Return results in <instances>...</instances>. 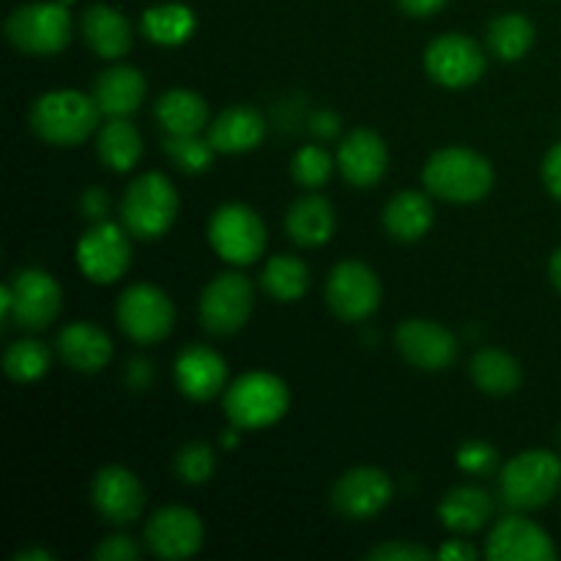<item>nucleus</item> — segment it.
<instances>
[{
	"label": "nucleus",
	"mask_w": 561,
	"mask_h": 561,
	"mask_svg": "<svg viewBox=\"0 0 561 561\" xmlns=\"http://www.w3.org/2000/svg\"><path fill=\"white\" fill-rule=\"evenodd\" d=\"M93 559L96 561H137L140 559V546H137V542L126 535L104 537V540L96 546V551H93Z\"/></svg>",
	"instance_id": "obj_40"
},
{
	"label": "nucleus",
	"mask_w": 561,
	"mask_h": 561,
	"mask_svg": "<svg viewBox=\"0 0 561 561\" xmlns=\"http://www.w3.org/2000/svg\"><path fill=\"white\" fill-rule=\"evenodd\" d=\"M82 38L99 58H124L131 49V25L118 9L91 5L82 14Z\"/></svg>",
	"instance_id": "obj_23"
},
{
	"label": "nucleus",
	"mask_w": 561,
	"mask_h": 561,
	"mask_svg": "<svg viewBox=\"0 0 561 561\" xmlns=\"http://www.w3.org/2000/svg\"><path fill=\"white\" fill-rule=\"evenodd\" d=\"M367 559L370 561H431L433 553L427 551V548L416 546V542H383V546L373 548L370 553H367Z\"/></svg>",
	"instance_id": "obj_39"
},
{
	"label": "nucleus",
	"mask_w": 561,
	"mask_h": 561,
	"mask_svg": "<svg viewBox=\"0 0 561 561\" xmlns=\"http://www.w3.org/2000/svg\"><path fill=\"white\" fill-rule=\"evenodd\" d=\"M60 299L64 294L53 274L42 268H25L14 274V279L3 288V318L14 321L16 327L38 332L58 318Z\"/></svg>",
	"instance_id": "obj_6"
},
{
	"label": "nucleus",
	"mask_w": 561,
	"mask_h": 561,
	"mask_svg": "<svg viewBox=\"0 0 561 561\" xmlns=\"http://www.w3.org/2000/svg\"><path fill=\"white\" fill-rule=\"evenodd\" d=\"M485 66L480 44L463 33H444L425 53L427 75L444 88L474 85L485 75Z\"/></svg>",
	"instance_id": "obj_12"
},
{
	"label": "nucleus",
	"mask_w": 561,
	"mask_h": 561,
	"mask_svg": "<svg viewBox=\"0 0 561 561\" xmlns=\"http://www.w3.org/2000/svg\"><path fill=\"white\" fill-rule=\"evenodd\" d=\"M175 310L168 294L153 285H131L118 299V323L126 337L140 345H153L164 340L173 329Z\"/></svg>",
	"instance_id": "obj_10"
},
{
	"label": "nucleus",
	"mask_w": 561,
	"mask_h": 561,
	"mask_svg": "<svg viewBox=\"0 0 561 561\" xmlns=\"http://www.w3.org/2000/svg\"><path fill=\"white\" fill-rule=\"evenodd\" d=\"M488 559L491 561H553L557 548L551 537L531 520L510 515L496 524L488 537Z\"/></svg>",
	"instance_id": "obj_18"
},
{
	"label": "nucleus",
	"mask_w": 561,
	"mask_h": 561,
	"mask_svg": "<svg viewBox=\"0 0 561 561\" xmlns=\"http://www.w3.org/2000/svg\"><path fill=\"white\" fill-rule=\"evenodd\" d=\"M96 99L80 91H49L31 107V126L49 146H80L99 124Z\"/></svg>",
	"instance_id": "obj_1"
},
{
	"label": "nucleus",
	"mask_w": 561,
	"mask_h": 561,
	"mask_svg": "<svg viewBox=\"0 0 561 561\" xmlns=\"http://www.w3.org/2000/svg\"><path fill=\"white\" fill-rule=\"evenodd\" d=\"M327 305L343 321H365L381 305V283L365 263L345 261L327 279Z\"/></svg>",
	"instance_id": "obj_11"
},
{
	"label": "nucleus",
	"mask_w": 561,
	"mask_h": 561,
	"mask_svg": "<svg viewBox=\"0 0 561 561\" xmlns=\"http://www.w3.org/2000/svg\"><path fill=\"white\" fill-rule=\"evenodd\" d=\"M146 540L159 559H190L203 546V524L192 510L162 507L148 520Z\"/></svg>",
	"instance_id": "obj_16"
},
{
	"label": "nucleus",
	"mask_w": 561,
	"mask_h": 561,
	"mask_svg": "<svg viewBox=\"0 0 561 561\" xmlns=\"http://www.w3.org/2000/svg\"><path fill=\"white\" fill-rule=\"evenodd\" d=\"M91 502L96 513L107 524L126 526L135 518H140L146 507V491L140 480L124 466H104L91 485Z\"/></svg>",
	"instance_id": "obj_15"
},
{
	"label": "nucleus",
	"mask_w": 561,
	"mask_h": 561,
	"mask_svg": "<svg viewBox=\"0 0 561 561\" xmlns=\"http://www.w3.org/2000/svg\"><path fill=\"white\" fill-rule=\"evenodd\" d=\"M337 164L348 184L367 190V186L378 184V181L383 179V173H387V146H383V140L376 131L356 129L351 131L343 140V146H340Z\"/></svg>",
	"instance_id": "obj_20"
},
{
	"label": "nucleus",
	"mask_w": 561,
	"mask_h": 561,
	"mask_svg": "<svg viewBox=\"0 0 561 561\" xmlns=\"http://www.w3.org/2000/svg\"><path fill=\"white\" fill-rule=\"evenodd\" d=\"M425 186L442 201L474 203L491 192L493 168L485 157L469 148H444L427 159Z\"/></svg>",
	"instance_id": "obj_2"
},
{
	"label": "nucleus",
	"mask_w": 561,
	"mask_h": 561,
	"mask_svg": "<svg viewBox=\"0 0 561 561\" xmlns=\"http://www.w3.org/2000/svg\"><path fill=\"white\" fill-rule=\"evenodd\" d=\"M5 36L27 55H55L69 44L71 20L60 3H27L11 11Z\"/></svg>",
	"instance_id": "obj_7"
},
{
	"label": "nucleus",
	"mask_w": 561,
	"mask_h": 561,
	"mask_svg": "<svg viewBox=\"0 0 561 561\" xmlns=\"http://www.w3.org/2000/svg\"><path fill=\"white\" fill-rule=\"evenodd\" d=\"M436 557L444 561H474L477 548L469 546V542H463V540H449L447 546L438 548Z\"/></svg>",
	"instance_id": "obj_43"
},
{
	"label": "nucleus",
	"mask_w": 561,
	"mask_h": 561,
	"mask_svg": "<svg viewBox=\"0 0 561 561\" xmlns=\"http://www.w3.org/2000/svg\"><path fill=\"white\" fill-rule=\"evenodd\" d=\"M433 217L436 214H433L431 197L416 190H405L387 203L383 225H387L389 236H394L398 241H416L431 230Z\"/></svg>",
	"instance_id": "obj_27"
},
{
	"label": "nucleus",
	"mask_w": 561,
	"mask_h": 561,
	"mask_svg": "<svg viewBox=\"0 0 561 561\" xmlns=\"http://www.w3.org/2000/svg\"><path fill=\"white\" fill-rule=\"evenodd\" d=\"M548 272H551V283H553V288H557L559 294H561V250L553 252L551 266H548Z\"/></svg>",
	"instance_id": "obj_48"
},
{
	"label": "nucleus",
	"mask_w": 561,
	"mask_h": 561,
	"mask_svg": "<svg viewBox=\"0 0 561 561\" xmlns=\"http://www.w3.org/2000/svg\"><path fill=\"white\" fill-rule=\"evenodd\" d=\"M310 129H312V135H318L321 140H327V137H334L340 131V118L334 113H316L310 121Z\"/></svg>",
	"instance_id": "obj_44"
},
{
	"label": "nucleus",
	"mask_w": 561,
	"mask_h": 561,
	"mask_svg": "<svg viewBox=\"0 0 561 561\" xmlns=\"http://www.w3.org/2000/svg\"><path fill=\"white\" fill-rule=\"evenodd\" d=\"M398 348L420 370H447L458 356V340L427 318H409L398 329Z\"/></svg>",
	"instance_id": "obj_17"
},
{
	"label": "nucleus",
	"mask_w": 561,
	"mask_h": 561,
	"mask_svg": "<svg viewBox=\"0 0 561 561\" xmlns=\"http://www.w3.org/2000/svg\"><path fill=\"white\" fill-rule=\"evenodd\" d=\"M261 283L272 299L296 301L305 296L307 285H310V272H307V263L299 261V257L274 255L263 268Z\"/></svg>",
	"instance_id": "obj_32"
},
{
	"label": "nucleus",
	"mask_w": 561,
	"mask_h": 561,
	"mask_svg": "<svg viewBox=\"0 0 561 561\" xmlns=\"http://www.w3.org/2000/svg\"><path fill=\"white\" fill-rule=\"evenodd\" d=\"M179 214V195L162 173H146L131 181L121 201V219L135 239L151 241L170 230Z\"/></svg>",
	"instance_id": "obj_3"
},
{
	"label": "nucleus",
	"mask_w": 561,
	"mask_h": 561,
	"mask_svg": "<svg viewBox=\"0 0 561 561\" xmlns=\"http://www.w3.org/2000/svg\"><path fill=\"white\" fill-rule=\"evenodd\" d=\"M535 44V25L524 14H502L488 27V47L496 58L518 60Z\"/></svg>",
	"instance_id": "obj_33"
},
{
	"label": "nucleus",
	"mask_w": 561,
	"mask_h": 561,
	"mask_svg": "<svg viewBox=\"0 0 561 561\" xmlns=\"http://www.w3.org/2000/svg\"><path fill=\"white\" fill-rule=\"evenodd\" d=\"M126 233L113 222H96L82 236L77 244V261L88 279L110 285L124 277L131 263V247Z\"/></svg>",
	"instance_id": "obj_13"
},
{
	"label": "nucleus",
	"mask_w": 561,
	"mask_h": 561,
	"mask_svg": "<svg viewBox=\"0 0 561 561\" xmlns=\"http://www.w3.org/2000/svg\"><path fill=\"white\" fill-rule=\"evenodd\" d=\"M173 376L186 398L206 403V400H214L225 389L228 365H225L217 351L206 348V345H190L175 359Z\"/></svg>",
	"instance_id": "obj_19"
},
{
	"label": "nucleus",
	"mask_w": 561,
	"mask_h": 561,
	"mask_svg": "<svg viewBox=\"0 0 561 561\" xmlns=\"http://www.w3.org/2000/svg\"><path fill=\"white\" fill-rule=\"evenodd\" d=\"M126 376H129V387L146 389L148 381H151V367H148L146 359H131L129 367H126Z\"/></svg>",
	"instance_id": "obj_46"
},
{
	"label": "nucleus",
	"mask_w": 561,
	"mask_h": 561,
	"mask_svg": "<svg viewBox=\"0 0 561 561\" xmlns=\"http://www.w3.org/2000/svg\"><path fill=\"white\" fill-rule=\"evenodd\" d=\"M561 488V460L546 449H529L502 471V499L513 510H540Z\"/></svg>",
	"instance_id": "obj_5"
},
{
	"label": "nucleus",
	"mask_w": 561,
	"mask_h": 561,
	"mask_svg": "<svg viewBox=\"0 0 561 561\" xmlns=\"http://www.w3.org/2000/svg\"><path fill=\"white\" fill-rule=\"evenodd\" d=\"M157 121L168 135H201L203 126L208 124V107L203 96L175 88L159 96Z\"/></svg>",
	"instance_id": "obj_28"
},
{
	"label": "nucleus",
	"mask_w": 561,
	"mask_h": 561,
	"mask_svg": "<svg viewBox=\"0 0 561 561\" xmlns=\"http://www.w3.org/2000/svg\"><path fill=\"white\" fill-rule=\"evenodd\" d=\"M208 239L211 247L236 266H250L263 255L266 247V228L263 219L241 203H228L217 208L208 225Z\"/></svg>",
	"instance_id": "obj_8"
},
{
	"label": "nucleus",
	"mask_w": 561,
	"mask_h": 561,
	"mask_svg": "<svg viewBox=\"0 0 561 561\" xmlns=\"http://www.w3.org/2000/svg\"><path fill=\"white\" fill-rule=\"evenodd\" d=\"M542 181H546L548 192L561 201V142L548 151L546 162H542Z\"/></svg>",
	"instance_id": "obj_41"
},
{
	"label": "nucleus",
	"mask_w": 561,
	"mask_h": 561,
	"mask_svg": "<svg viewBox=\"0 0 561 561\" xmlns=\"http://www.w3.org/2000/svg\"><path fill=\"white\" fill-rule=\"evenodd\" d=\"M164 151H168L170 162L184 173H206L214 162L211 140H203L201 135H168L164 140Z\"/></svg>",
	"instance_id": "obj_35"
},
{
	"label": "nucleus",
	"mask_w": 561,
	"mask_h": 561,
	"mask_svg": "<svg viewBox=\"0 0 561 561\" xmlns=\"http://www.w3.org/2000/svg\"><path fill=\"white\" fill-rule=\"evenodd\" d=\"M400 9L409 11L411 16H431L436 14L438 9H444L447 0H398Z\"/></svg>",
	"instance_id": "obj_45"
},
{
	"label": "nucleus",
	"mask_w": 561,
	"mask_h": 561,
	"mask_svg": "<svg viewBox=\"0 0 561 561\" xmlns=\"http://www.w3.org/2000/svg\"><path fill=\"white\" fill-rule=\"evenodd\" d=\"M93 99L104 115L126 118L146 99V80L135 66H110L107 71L99 75L96 85H93Z\"/></svg>",
	"instance_id": "obj_22"
},
{
	"label": "nucleus",
	"mask_w": 561,
	"mask_h": 561,
	"mask_svg": "<svg viewBox=\"0 0 561 561\" xmlns=\"http://www.w3.org/2000/svg\"><path fill=\"white\" fill-rule=\"evenodd\" d=\"M471 378L488 394H513L520 387V365L499 348L477 351L471 359Z\"/></svg>",
	"instance_id": "obj_29"
},
{
	"label": "nucleus",
	"mask_w": 561,
	"mask_h": 561,
	"mask_svg": "<svg viewBox=\"0 0 561 561\" xmlns=\"http://www.w3.org/2000/svg\"><path fill=\"white\" fill-rule=\"evenodd\" d=\"M266 135L263 118L250 107H230L217 115L208 129V140L219 153H244L252 151Z\"/></svg>",
	"instance_id": "obj_24"
},
{
	"label": "nucleus",
	"mask_w": 561,
	"mask_h": 561,
	"mask_svg": "<svg viewBox=\"0 0 561 561\" xmlns=\"http://www.w3.org/2000/svg\"><path fill=\"white\" fill-rule=\"evenodd\" d=\"M14 561H53V553L44 551V548H31V551H20Z\"/></svg>",
	"instance_id": "obj_47"
},
{
	"label": "nucleus",
	"mask_w": 561,
	"mask_h": 561,
	"mask_svg": "<svg viewBox=\"0 0 561 561\" xmlns=\"http://www.w3.org/2000/svg\"><path fill=\"white\" fill-rule=\"evenodd\" d=\"M214 469H217V455L208 444L192 442L175 455V474L190 485H203L206 480H211Z\"/></svg>",
	"instance_id": "obj_36"
},
{
	"label": "nucleus",
	"mask_w": 561,
	"mask_h": 561,
	"mask_svg": "<svg viewBox=\"0 0 561 561\" xmlns=\"http://www.w3.org/2000/svg\"><path fill=\"white\" fill-rule=\"evenodd\" d=\"M255 288L244 274L225 272L206 285L201 296V323L211 334H233L250 321Z\"/></svg>",
	"instance_id": "obj_9"
},
{
	"label": "nucleus",
	"mask_w": 561,
	"mask_h": 561,
	"mask_svg": "<svg viewBox=\"0 0 561 561\" xmlns=\"http://www.w3.org/2000/svg\"><path fill=\"white\" fill-rule=\"evenodd\" d=\"M58 354L71 370L77 373H99L113 356V343L104 334V329L93 323H69L58 334Z\"/></svg>",
	"instance_id": "obj_21"
},
{
	"label": "nucleus",
	"mask_w": 561,
	"mask_h": 561,
	"mask_svg": "<svg viewBox=\"0 0 561 561\" xmlns=\"http://www.w3.org/2000/svg\"><path fill=\"white\" fill-rule=\"evenodd\" d=\"M288 387L272 373H247L225 392V414L236 431H261L288 411Z\"/></svg>",
	"instance_id": "obj_4"
},
{
	"label": "nucleus",
	"mask_w": 561,
	"mask_h": 561,
	"mask_svg": "<svg viewBox=\"0 0 561 561\" xmlns=\"http://www.w3.org/2000/svg\"><path fill=\"white\" fill-rule=\"evenodd\" d=\"M99 157L107 168L126 173V170L135 168L142 157V137L135 126L126 118H113L110 124L102 126L99 131Z\"/></svg>",
	"instance_id": "obj_30"
},
{
	"label": "nucleus",
	"mask_w": 561,
	"mask_h": 561,
	"mask_svg": "<svg viewBox=\"0 0 561 561\" xmlns=\"http://www.w3.org/2000/svg\"><path fill=\"white\" fill-rule=\"evenodd\" d=\"M332 168L334 162L329 157V151H323L318 146H305L296 153L294 162H290V173L307 190H318V186L327 184L329 175H332Z\"/></svg>",
	"instance_id": "obj_37"
},
{
	"label": "nucleus",
	"mask_w": 561,
	"mask_h": 561,
	"mask_svg": "<svg viewBox=\"0 0 561 561\" xmlns=\"http://www.w3.org/2000/svg\"><path fill=\"white\" fill-rule=\"evenodd\" d=\"M140 25L142 33H146L153 44L175 47V44H184L186 38L192 36V31H195V14L181 3H164L148 9L146 14H142Z\"/></svg>",
	"instance_id": "obj_31"
},
{
	"label": "nucleus",
	"mask_w": 561,
	"mask_h": 561,
	"mask_svg": "<svg viewBox=\"0 0 561 561\" xmlns=\"http://www.w3.org/2000/svg\"><path fill=\"white\" fill-rule=\"evenodd\" d=\"M3 367L11 381L31 383L38 381L49 370V351L38 340H16L5 348Z\"/></svg>",
	"instance_id": "obj_34"
},
{
	"label": "nucleus",
	"mask_w": 561,
	"mask_h": 561,
	"mask_svg": "<svg viewBox=\"0 0 561 561\" xmlns=\"http://www.w3.org/2000/svg\"><path fill=\"white\" fill-rule=\"evenodd\" d=\"M496 449L485 442H469L458 449V466L469 474H488L496 469Z\"/></svg>",
	"instance_id": "obj_38"
},
{
	"label": "nucleus",
	"mask_w": 561,
	"mask_h": 561,
	"mask_svg": "<svg viewBox=\"0 0 561 561\" xmlns=\"http://www.w3.org/2000/svg\"><path fill=\"white\" fill-rule=\"evenodd\" d=\"M493 502L485 491L471 485L453 488L438 504V518L449 531L458 535H474L491 520Z\"/></svg>",
	"instance_id": "obj_25"
},
{
	"label": "nucleus",
	"mask_w": 561,
	"mask_h": 561,
	"mask_svg": "<svg viewBox=\"0 0 561 561\" xmlns=\"http://www.w3.org/2000/svg\"><path fill=\"white\" fill-rule=\"evenodd\" d=\"M288 236L299 247H321L334 233V208L327 197L307 195L290 206L285 217Z\"/></svg>",
	"instance_id": "obj_26"
},
{
	"label": "nucleus",
	"mask_w": 561,
	"mask_h": 561,
	"mask_svg": "<svg viewBox=\"0 0 561 561\" xmlns=\"http://www.w3.org/2000/svg\"><path fill=\"white\" fill-rule=\"evenodd\" d=\"M107 206H110L107 195H104L99 186H91V190H88L80 201L82 214H85L88 219H96V222H102L104 214H107Z\"/></svg>",
	"instance_id": "obj_42"
},
{
	"label": "nucleus",
	"mask_w": 561,
	"mask_h": 561,
	"mask_svg": "<svg viewBox=\"0 0 561 561\" xmlns=\"http://www.w3.org/2000/svg\"><path fill=\"white\" fill-rule=\"evenodd\" d=\"M392 499V480L376 466H359L340 477L332 491V504L351 520H365L381 513Z\"/></svg>",
	"instance_id": "obj_14"
}]
</instances>
